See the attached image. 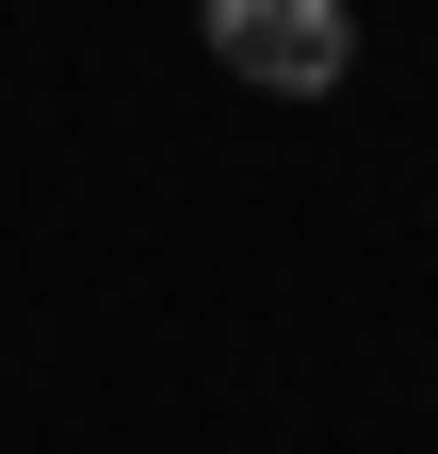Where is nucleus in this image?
<instances>
[{
  "label": "nucleus",
  "mask_w": 438,
  "mask_h": 454,
  "mask_svg": "<svg viewBox=\"0 0 438 454\" xmlns=\"http://www.w3.org/2000/svg\"><path fill=\"white\" fill-rule=\"evenodd\" d=\"M195 33H211V66L260 82V98H341L357 82V17L341 0H195Z\"/></svg>",
  "instance_id": "nucleus-1"
}]
</instances>
